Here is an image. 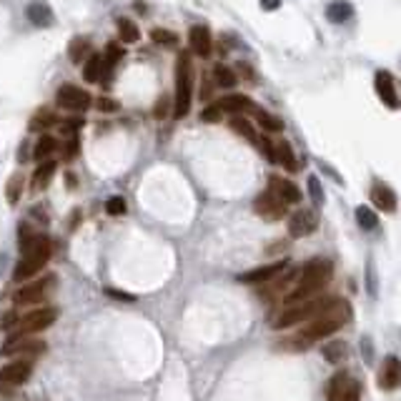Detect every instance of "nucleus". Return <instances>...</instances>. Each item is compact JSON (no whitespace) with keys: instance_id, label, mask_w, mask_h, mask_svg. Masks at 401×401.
<instances>
[{"instance_id":"24","label":"nucleus","mask_w":401,"mask_h":401,"mask_svg":"<svg viewBox=\"0 0 401 401\" xmlns=\"http://www.w3.org/2000/svg\"><path fill=\"white\" fill-rule=\"evenodd\" d=\"M53 173H56V163H53L51 158H48V160H40L38 171H35V176H33V189H35V191L46 189V186L53 181Z\"/></svg>"},{"instance_id":"38","label":"nucleus","mask_w":401,"mask_h":401,"mask_svg":"<svg viewBox=\"0 0 401 401\" xmlns=\"http://www.w3.org/2000/svg\"><path fill=\"white\" fill-rule=\"evenodd\" d=\"M200 118L208 120V123H213V120L221 118V110H218L216 106H213V108H206V110H203V113H200Z\"/></svg>"},{"instance_id":"18","label":"nucleus","mask_w":401,"mask_h":401,"mask_svg":"<svg viewBox=\"0 0 401 401\" xmlns=\"http://www.w3.org/2000/svg\"><path fill=\"white\" fill-rule=\"evenodd\" d=\"M25 15H28L30 23L38 25V28H48V25H53V20H56L53 8L48 6L46 0H33L28 6V11H25Z\"/></svg>"},{"instance_id":"11","label":"nucleus","mask_w":401,"mask_h":401,"mask_svg":"<svg viewBox=\"0 0 401 401\" xmlns=\"http://www.w3.org/2000/svg\"><path fill=\"white\" fill-rule=\"evenodd\" d=\"M56 101L63 110H73V113H78V110H86L88 106H91V96H88V93L83 91V88H78V86H61V88H58Z\"/></svg>"},{"instance_id":"30","label":"nucleus","mask_w":401,"mask_h":401,"mask_svg":"<svg viewBox=\"0 0 401 401\" xmlns=\"http://www.w3.org/2000/svg\"><path fill=\"white\" fill-rule=\"evenodd\" d=\"M256 120L264 126V131H271V133L284 131V120H279L276 115L266 113V110H256Z\"/></svg>"},{"instance_id":"14","label":"nucleus","mask_w":401,"mask_h":401,"mask_svg":"<svg viewBox=\"0 0 401 401\" xmlns=\"http://www.w3.org/2000/svg\"><path fill=\"white\" fill-rule=\"evenodd\" d=\"M374 86H376L378 98H381L389 108H394V110L399 108V93H396V83H394V78H391V73H386V70H378L376 80H374Z\"/></svg>"},{"instance_id":"33","label":"nucleus","mask_w":401,"mask_h":401,"mask_svg":"<svg viewBox=\"0 0 401 401\" xmlns=\"http://www.w3.org/2000/svg\"><path fill=\"white\" fill-rule=\"evenodd\" d=\"M120 58H123V51L118 48V43H110L108 48H106V58H103V68L110 70L115 63H118Z\"/></svg>"},{"instance_id":"19","label":"nucleus","mask_w":401,"mask_h":401,"mask_svg":"<svg viewBox=\"0 0 401 401\" xmlns=\"http://www.w3.org/2000/svg\"><path fill=\"white\" fill-rule=\"evenodd\" d=\"M401 381V369H399V359L396 356H389L381 367V374H378V386L384 391H394Z\"/></svg>"},{"instance_id":"28","label":"nucleus","mask_w":401,"mask_h":401,"mask_svg":"<svg viewBox=\"0 0 401 401\" xmlns=\"http://www.w3.org/2000/svg\"><path fill=\"white\" fill-rule=\"evenodd\" d=\"M356 221H359L361 229H367V231H374L378 226V216L371 211V208H367V206L356 208Z\"/></svg>"},{"instance_id":"23","label":"nucleus","mask_w":401,"mask_h":401,"mask_svg":"<svg viewBox=\"0 0 401 401\" xmlns=\"http://www.w3.org/2000/svg\"><path fill=\"white\" fill-rule=\"evenodd\" d=\"M274 160L281 163V166L286 168V171H296V158H293V151L286 141H281V144H274Z\"/></svg>"},{"instance_id":"41","label":"nucleus","mask_w":401,"mask_h":401,"mask_svg":"<svg viewBox=\"0 0 401 401\" xmlns=\"http://www.w3.org/2000/svg\"><path fill=\"white\" fill-rule=\"evenodd\" d=\"M108 293L115 298H123V301H133V296H128V293H120V291H108Z\"/></svg>"},{"instance_id":"20","label":"nucleus","mask_w":401,"mask_h":401,"mask_svg":"<svg viewBox=\"0 0 401 401\" xmlns=\"http://www.w3.org/2000/svg\"><path fill=\"white\" fill-rule=\"evenodd\" d=\"M218 110H226V113H243V110L253 108V101L248 96H241V93H234V96L221 98L216 103Z\"/></svg>"},{"instance_id":"21","label":"nucleus","mask_w":401,"mask_h":401,"mask_svg":"<svg viewBox=\"0 0 401 401\" xmlns=\"http://www.w3.org/2000/svg\"><path fill=\"white\" fill-rule=\"evenodd\" d=\"M371 200L376 203V208H381V211H386V213H391L396 208V193L384 184L374 186V189H371Z\"/></svg>"},{"instance_id":"6","label":"nucleus","mask_w":401,"mask_h":401,"mask_svg":"<svg viewBox=\"0 0 401 401\" xmlns=\"http://www.w3.org/2000/svg\"><path fill=\"white\" fill-rule=\"evenodd\" d=\"M46 341H40V338H35L33 333H13L11 338H8L6 344H3V349H0V354L8 356V359H38V356L46 354Z\"/></svg>"},{"instance_id":"13","label":"nucleus","mask_w":401,"mask_h":401,"mask_svg":"<svg viewBox=\"0 0 401 401\" xmlns=\"http://www.w3.org/2000/svg\"><path fill=\"white\" fill-rule=\"evenodd\" d=\"M316 226H319V213L314 208H301L288 218V234L293 238H304V236L314 234Z\"/></svg>"},{"instance_id":"26","label":"nucleus","mask_w":401,"mask_h":401,"mask_svg":"<svg viewBox=\"0 0 401 401\" xmlns=\"http://www.w3.org/2000/svg\"><path fill=\"white\" fill-rule=\"evenodd\" d=\"M56 148H58V144H56V138H51V136H43L35 144V160H48L53 153H56Z\"/></svg>"},{"instance_id":"17","label":"nucleus","mask_w":401,"mask_h":401,"mask_svg":"<svg viewBox=\"0 0 401 401\" xmlns=\"http://www.w3.org/2000/svg\"><path fill=\"white\" fill-rule=\"evenodd\" d=\"M189 43H191V51H193L196 56H200V58L211 56L213 40H211V33H208L206 25H193L189 33Z\"/></svg>"},{"instance_id":"31","label":"nucleus","mask_w":401,"mask_h":401,"mask_svg":"<svg viewBox=\"0 0 401 401\" xmlns=\"http://www.w3.org/2000/svg\"><path fill=\"white\" fill-rule=\"evenodd\" d=\"M6 193H8V203H11V206H15L18 200H20V193H23V176H20V173H15V176L8 181Z\"/></svg>"},{"instance_id":"3","label":"nucleus","mask_w":401,"mask_h":401,"mask_svg":"<svg viewBox=\"0 0 401 401\" xmlns=\"http://www.w3.org/2000/svg\"><path fill=\"white\" fill-rule=\"evenodd\" d=\"M20 251H23V258L18 261L15 271H13V281H18V284H20V281L33 279V276L40 274L43 266L51 261V253H53L51 238H48V236L35 234L33 238L20 248Z\"/></svg>"},{"instance_id":"4","label":"nucleus","mask_w":401,"mask_h":401,"mask_svg":"<svg viewBox=\"0 0 401 401\" xmlns=\"http://www.w3.org/2000/svg\"><path fill=\"white\" fill-rule=\"evenodd\" d=\"M329 298H319V296H311L306 301H296V304H286L284 309H279L274 316H271V329H291L296 324H304L309 321L311 316L319 314L324 306H326Z\"/></svg>"},{"instance_id":"29","label":"nucleus","mask_w":401,"mask_h":401,"mask_svg":"<svg viewBox=\"0 0 401 401\" xmlns=\"http://www.w3.org/2000/svg\"><path fill=\"white\" fill-rule=\"evenodd\" d=\"M53 120H56V118H53L51 110L43 108V110H38V113H35L33 118H30V126H28V128H30L33 133H40V131H46L48 126H53Z\"/></svg>"},{"instance_id":"1","label":"nucleus","mask_w":401,"mask_h":401,"mask_svg":"<svg viewBox=\"0 0 401 401\" xmlns=\"http://www.w3.org/2000/svg\"><path fill=\"white\" fill-rule=\"evenodd\" d=\"M349 319H351L349 304L341 301V298H329L326 306H324L316 316H311V319L306 321V326L301 329L296 336L284 338V344L281 346L288 351L309 349V346L316 344L319 338H326V336H331V333H336L344 324H349Z\"/></svg>"},{"instance_id":"7","label":"nucleus","mask_w":401,"mask_h":401,"mask_svg":"<svg viewBox=\"0 0 401 401\" xmlns=\"http://www.w3.org/2000/svg\"><path fill=\"white\" fill-rule=\"evenodd\" d=\"M58 311L56 309H35L25 316H18L15 326H13V333H38L46 331L56 324Z\"/></svg>"},{"instance_id":"27","label":"nucleus","mask_w":401,"mask_h":401,"mask_svg":"<svg viewBox=\"0 0 401 401\" xmlns=\"http://www.w3.org/2000/svg\"><path fill=\"white\" fill-rule=\"evenodd\" d=\"M86 80L88 83H96L98 78H101V73H103V58L98 56V53H93L91 58H88V63H86Z\"/></svg>"},{"instance_id":"36","label":"nucleus","mask_w":401,"mask_h":401,"mask_svg":"<svg viewBox=\"0 0 401 401\" xmlns=\"http://www.w3.org/2000/svg\"><path fill=\"white\" fill-rule=\"evenodd\" d=\"M106 211H108L110 216H123V213H126V200L120 198V196H113V198H108V203H106Z\"/></svg>"},{"instance_id":"32","label":"nucleus","mask_w":401,"mask_h":401,"mask_svg":"<svg viewBox=\"0 0 401 401\" xmlns=\"http://www.w3.org/2000/svg\"><path fill=\"white\" fill-rule=\"evenodd\" d=\"M213 78H216V83L221 88H234L236 86V75L231 73L226 65H216V68H213Z\"/></svg>"},{"instance_id":"37","label":"nucleus","mask_w":401,"mask_h":401,"mask_svg":"<svg viewBox=\"0 0 401 401\" xmlns=\"http://www.w3.org/2000/svg\"><path fill=\"white\" fill-rule=\"evenodd\" d=\"M151 38H153L155 43H176V35L168 33V30H160V28H155L153 33H151Z\"/></svg>"},{"instance_id":"8","label":"nucleus","mask_w":401,"mask_h":401,"mask_svg":"<svg viewBox=\"0 0 401 401\" xmlns=\"http://www.w3.org/2000/svg\"><path fill=\"white\" fill-rule=\"evenodd\" d=\"M33 376V361L18 359L13 364H6L0 369V391H13L18 386H23L28 378Z\"/></svg>"},{"instance_id":"34","label":"nucleus","mask_w":401,"mask_h":401,"mask_svg":"<svg viewBox=\"0 0 401 401\" xmlns=\"http://www.w3.org/2000/svg\"><path fill=\"white\" fill-rule=\"evenodd\" d=\"M309 196L314 200V206L324 203V191H321V181L316 176H309Z\"/></svg>"},{"instance_id":"40","label":"nucleus","mask_w":401,"mask_h":401,"mask_svg":"<svg viewBox=\"0 0 401 401\" xmlns=\"http://www.w3.org/2000/svg\"><path fill=\"white\" fill-rule=\"evenodd\" d=\"M258 3H261L264 11H276V8L281 6V0H258Z\"/></svg>"},{"instance_id":"39","label":"nucleus","mask_w":401,"mask_h":401,"mask_svg":"<svg viewBox=\"0 0 401 401\" xmlns=\"http://www.w3.org/2000/svg\"><path fill=\"white\" fill-rule=\"evenodd\" d=\"M98 108H101V110H115V108H118V103H115V101H110V98H98Z\"/></svg>"},{"instance_id":"35","label":"nucleus","mask_w":401,"mask_h":401,"mask_svg":"<svg viewBox=\"0 0 401 401\" xmlns=\"http://www.w3.org/2000/svg\"><path fill=\"white\" fill-rule=\"evenodd\" d=\"M88 51V43L83 38H75L73 43H70V61L73 63H80L83 61V53Z\"/></svg>"},{"instance_id":"22","label":"nucleus","mask_w":401,"mask_h":401,"mask_svg":"<svg viewBox=\"0 0 401 401\" xmlns=\"http://www.w3.org/2000/svg\"><path fill=\"white\" fill-rule=\"evenodd\" d=\"M351 15H354V6H351L349 0H333V3H329L326 18L331 23H346V20H351Z\"/></svg>"},{"instance_id":"10","label":"nucleus","mask_w":401,"mask_h":401,"mask_svg":"<svg viewBox=\"0 0 401 401\" xmlns=\"http://www.w3.org/2000/svg\"><path fill=\"white\" fill-rule=\"evenodd\" d=\"M329 401H361V384L351 374H336L329 384Z\"/></svg>"},{"instance_id":"16","label":"nucleus","mask_w":401,"mask_h":401,"mask_svg":"<svg viewBox=\"0 0 401 401\" xmlns=\"http://www.w3.org/2000/svg\"><path fill=\"white\" fill-rule=\"evenodd\" d=\"M269 191L276 196V198H281L284 203H298L301 200V191H298L296 184H291V181H286V178L281 176H271L269 181Z\"/></svg>"},{"instance_id":"12","label":"nucleus","mask_w":401,"mask_h":401,"mask_svg":"<svg viewBox=\"0 0 401 401\" xmlns=\"http://www.w3.org/2000/svg\"><path fill=\"white\" fill-rule=\"evenodd\" d=\"M253 211L261 218H266V221H281V218L286 216V203L281 198H276L271 191H266V193H261L253 200Z\"/></svg>"},{"instance_id":"9","label":"nucleus","mask_w":401,"mask_h":401,"mask_svg":"<svg viewBox=\"0 0 401 401\" xmlns=\"http://www.w3.org/2000/svg\"><path fill=\"white\" fill-rule=\"evenodd\" d=\"M56 286V276H43V279L33 281V284H25L23 288H18L15 291V304L18 306H33V304H40V301H46L48 293L53 291Z\"/></svg>"},{"instance_id":"2","label":"nucleus","mask_w":401,"mask_h":401,"mask_svg":"<svg viewBox=\"0 0 401 401\" xmlns=\"http://www.w3.org/2000/svg\"><path fill=\"white\" fill-rule=\"evenodd\" d=\"M329 281H331V264L326 258H314L311 264H306L298 271L296 284L286 293L284 304H296V301H306L311 296H319V291H324Z\"/></svg>"},{"instance_id":"5","label":"nucleus","mask_w":401,"mask_h":401,"mask_svg":"<svg viewBox=\"0 0 401 401\" xmlns=\"http://www.w3.org/2000/svg\"><path fill=\"white\" fill-rule=\"evenodd\" d=\"M191 96H193V65H191L189 56H178V63H176V106H173V115H176V118H186V115H189Z\"/></svg>"},{"instance_id":"25","label":"nucleus","mask_w":401,"mask_h":401,"mask_svg":"<svg viewBox=\"0 0 401 401\" xmlns=\"http://www.w3.org/2000/svg\"><path fill=\"white\" fill-rule=\"evenodd\" d=\"M118 35L123 43H136V40L141 38V30H138V25L133 23V20H128V18H118Z\"/></svg>"},{"instance_id":"15","label":"nucleus","mask_w":401,"mask_h":401,"mask_svg":"<svg viewBox=\"0 0 401 401\" xmlns=\"http://www.w3.org/2000/svg\"><path fill=\"white\" fill-rule=\"evenodd\" d=\"M284 271H286V261H276V264L258 266V269L246 271V274H241L238 281H241V284H266V281H271L274 276L284 274Z\"/></svg>"}]
</instances>
